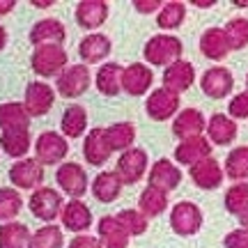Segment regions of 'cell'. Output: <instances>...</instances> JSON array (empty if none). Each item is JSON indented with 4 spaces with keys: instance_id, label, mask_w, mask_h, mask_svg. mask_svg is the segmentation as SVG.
Returning a JSON list of instances; mask_svg holds the SVG:
<instances>
[{
    "instance_id": "obj_1",
    "label": "cell",
    "mask_w": 248,
    "mask_h": 248,
    "mask_svg": "<svg viewBox=\"0 0 248 248\" xmlns=\"http://www.w3.org/2000/svg\"><path fill=\"white\" fill-rule=\"evenodd\" d=\"M182 51H184L182 39H177L175 35L161 32V35H154L147 39V44L142 48V55L152 67H170L177 60H182Z\"/></svg>"
},
{
    "instance_id": "obj_2",
    "label": "cell",
    "mask_w": 248,
    "mask_h": 248,
    "mask_svg": "<svg viewBox=\"0 0 248 248\" xmlns=\"http://www.w3.org/2000/svg\"><path fill=\"white\" fill-rule=\"evenodd\" d=\"M67 62H69L67 60V51L58 44L37 46V48H32V55H30V67L42 78L60 76L62 71L67 69Z\"/></svg>"
},
{
    "instance_id": "obj_3",
    "label": "cell",
    "mask_w": 248,
    "mask_h": 248,
    "mask_svg": "<svg viewBox=\"0 0 248 248\" xmlns=\"http://www.w3.org/2000/svg\"><path fill=\"white\" fill-rule=\"evenodd\" d=\"M62 207H64V202H62L60 191H55L51 186H39V188H35V191L30 193V198H28V209H30V214L35 216L37 221H44L46 225H51V223L60 216Z\"/></svg>"
},
{
    "instance_id": "obj_4",
    "label": "cell",
    "mask_w": 248,
    "mask_h": 248,
    "mask_svg": "<svg viewBox=\"0 0 248 248\" xmlns=\"http://www.w3.org/2000/svg\"><path fill=\"white\" fill-rule=\"evenodd\" d=\"M69 154V142L58 131H44L35 140V161L39 166H55L62 163Z\"/></svg>"
},
{
    "instance_id": "obj_5",
    "label": "cell",
    "mask_w": 248,
    "mask_h": 248,
    "mask_svg": "<svg viewBox=\"0 0 248 248\" xmlns=\"http://www.w3.org/2000/svg\"><path fill=\"white\" fill-rule=\"evenodd\" d=\"M90 83H92L90 67L78 62V64H67V69L55 80V88H58V94L62 99H78L80 94L88 92Z\"/></svg>"
},
{
    "instance_id": "obj_6",
    "label": "cell",
    "mask_w": 248,
    "mask_h": 248,
    "mask_svg": "<svg viewBox=\"0 0 248 248\" xmlns=\"http://www.w3.org/2000/svg\"><path fill=\"white\" fill-rule=\"evenodd\" d=\"M55 182H58L62 193H67L71 200H80L90 188L88 172H85V168H83L80 163H76V161L60 163L58 170H55Z\"/></svg>"
},
{
    "instance_id": "obj_7",
    "label": "cell",
    "mask_w": 248,
    "mask_h": 248,
    "mask_svg": "<svg viewBox=\"0 0 248 248\" xmlns=\"http://www.w3.org/2000/svg\"><path fill=\"white\" fill-rule=\"evenodd\" d=\"M202 212L191 200H182L170 209V228L179 237H193L202 228Z\"/></svg>"
},
{
    "instance_id": "obj_8",
    "label": "cell",
    "mask_w": 248,
    "mask_h": 248,
    "mask_svg": "<svg viewBox=\"0 0 248 248\" xmlns=\"http://www.w3.org/2000/svg\"><path fill=\"white\" fill-rule=\"evenodd\" d=\"M115 175L126 186L138 184L147 175V152L140 150V147H131V150L122 152L120 159H117Z\"/></svg>"
},
{
    "instance_id": "obj_9",
    "label": "cell",
    "mask_w": 248,
    "mask_h": 248,
    "mask_svg": "<svg viewBox=\"0 0 248 248\" xmlns=\"http://www.w3.org/2000/svg\"><path fill=\"white\" fill-rule=\"evenodd\" d=\"M55 104V90L44 80L28 83L23 94V108L30 117H44Z\"/></svg>"
},
{
    "instance_id": "obj_10",
    "label": "cell",
    "mask_w": 248,
    "mask_h": 248,
    "mask_svg": "<svg viewBox=\"0 0 248 248\" xmlns=\"http://www.w3.org/2000/svg\"><path fill=\"white\" fill-rule=\"evenodd\" d=\"M9 182L16 191H35L44 182V166H39L35 159L14 161L9 168Z\"/></svg>"
},
{
    "instance_id": "obj_11",
    "label": "cell",
    "mask_w": 248,
    "mask_h": 248,
    "mask_svg": "<svg viewBox=\"0 0 248 248\" xmlns=\"http://www.w3.org/2000/svg\"><path fill=\"white\" fill-rule=\"evenodd\" d=\"M145 110L154 122H166L170 117L179 113V94L170 92L166 88H156L150 92V97L145 101Z\"/></svg>"
},
{
    "instance_id": "obj_12",
    "label": "cell",
    "mask_w": 248,
    "mask_h": 248,
    "mask_svg": "<svg viewBox=\"0 0 248 248\" xmlns=\"http://www.w3.org/2000/svg\"><path fill=\"white\" fill-rule=\"evenodd\" d=\"M200 88L209 99H225L230 97L232 88H234V78L228 67H209L200 78Z\"/></svg>"
},
{
    "instance_id": "obj_13",
    "label": "cell",
    "mask_w": 248,
    "mask_h": 248,
    "mask_svg": "<svg viewBox=\"0 0 248 248\" xmlns=\"http://www.w3.org/2000/svg\"><path fill=\"white\" fill-rule=\"evenodd\" d=\"M147 182H150L152 188L168 193V191H175L179 186V182H182V170L170 159H159L152 163L150 172H147Z\"/></svg>"
},
{
    "instance_id": "obj_14",
    "label": "cell",
    "mask_w": 248,
    "mask_h": 248,
    "mask_svg": "<svg viewBox=\"0 0 248 248\" xmlns=\"http://www.w3.org/2000/svg\"><path fill=\"white\" fill-rule=\"evenodd\" d=\"M154 83V74L147 64L142 62H133L129 67H124L122 71V90L131 97H142L147 94V90Z\"/></svg>"
},
{
    "instance_id": "obj_15",
    "label": "cell",
    "mask_w": 248,
    "mask_h": 248,
    "mask_svg": "<svg viewBox=\"0 0 248 248\" xmlns=\"http://www.w3.org/2000/svg\"><path fill=\"white\" fill-rule=\"evenodd\" d=\"M60 221L74 234H85L92 228V212H90V207L83 200H69L62 207Z\"/></svg>"
},
{
    "instance_id": "obj_16",
    "label": "cell",
    "mask_w": 248,
    "mask_h": 248,
    "mask_svg": "<svg viewBox=\"0 0 248 248\" xmlns=\"http://www.w3.org/2000/svg\"><path fill=\"white\" fill-rule=\"evenodd\" d=\"M188 175H191V182H193L198 188H202V191L218 188V186L223 184V179H225V172H223L221 163L214 159V156L191 166V172H188Z\"/></svg>"
},
{
    "instance_id": "obj_17",
    "label": "cell",
    "mask_w": 248,
    "mask_h": 248,
    "mask_svg": "<svg viewBox=\"0 0 248 248\" xmlns=\"http://www.w3.org/2000/svg\"><path fill=\"white\" fill-rule=\"evenodd\" d=\"M209 156H212V142L207 140V136H195V138L182 140L175 147V161L182 166H188V168Z\"/></svg>"
},
{
    "instance_id": "obj_18",
    "label": "cell",
    "mask_w": 248,
    "mask_h": 248,
    "mask_svg": "<svg viewBox=\"0 0 248 248\" xmlns=\"http://www.w3.org/2000/svg\"><path fill=\"white\" fill-rule=\"evenodd\" d=\"M110 154H113V152L108 150L104 126H94L92 131H88L85 140H83V159H85V163L99 168V166H104V163L110 159Z\"/></svg>"
},
{
    "instance_id": "obj_19",
    "label": "cell",
    "mask_w": 248,
    "mask_h": 248,
    "mask_svg": "<svg viewBox=\"0 0 248 248\" xmlns=\"http://www.w3.org/2000/svg\"><path fill=\"white\" fill-rule=\"evenodd\" d=\"M113 51L110 37H106L104 32H90L80 39L78 44V55L83 64H94V62H104Z\"/></svg>"
},
{
    "instance_id": "obj_20",
    "label": "cell",
    "mask_w": 248,
    "mask_h": 248,
    "mask_svg": "<svg viewBox=\"0 0 248 248\" xmlns=\"http://www.w3.org/2000/svg\"><path fill=\"white\" fill-rule=\"evenodd\" d=\"M207 129V120L198 108H184L175 115L172 122V133L177 136L179 140H188L195 136H202V131Z\"/></svg>"
},
{
    "instance_id": "obj_21",
    "label": "cell",
    "mask_w": 248,
    "mask_h": 248,
    "mask_svg": "<svg viewBox=\"0 0 248 248\" xmlns=\"http://www.w3.org/2000/svg\"><path fill=\"white\" fill-rule=\"evenodd\" d=\"M76 23H78L83 30H97L106 23L108 18V2L104 0H83L76 5Z\"/></svg>"
},
{
    "instance_id": "obj_22",
    "label": "cell",
    "mask_w": 248,
    "mask_h": 248,
    "mask_svg": "<svg viewBox=\"0 0 248 248\" xmlns=\"http://www.w3.org/2000/svg\"><path fill=\"white\" fill-rule=\"evenodd\" d=\"M193 80H195V69L188 60H177L175 64L166 67V71H163V88L175 92V94L186 92L193 85Z\"/></svg>"
},
{
    "instance_id": "obj_23",
    "label": "cell",
    "mask_w": 248,
    "mask_h": 248,
    "mask_svg": "<svg viewBox=\"0 0 248 248\" xmlns=\"http://www.w3.org/2000/svg\"><path fill=\"white\" fill-rule=\"evenodd\" d=\"M67 39V30L58 18H42L37 21L35 26L30 28V44L35 46H46V44H58L62 46V42Z\"/></svg>"
},
{
    "instance_id": "obj_24",
    "label": "cell",
    "mask_w": 248,
    "mask_h": 248,
    "mask_svg": "<svg viewBox=\"0 0 248 248\" xmlns=\"http://www.w3.org/2000/svg\"><path fill=\"white\" fill-rule=\"evenodd\" d=\"M207 140L214 142V145H230L234 138H237V122L232 120L230 115H223V113H214L209 120H207Z\"/></svg>"
},
{
    "instance_id": "obj_25",
    "label": "cell",
    "mask_w": 248,
    "mask_h": 248,
    "mask_svg": "<svg viewBox=\"0 0 248 248\" xmlns=\"http://www.w3.org/2000/svg\"><path fill=\"white\" fill-rule=\"evenodd\" d=\"M200 51L207 60L221 62L228 58L230 53V44H228V37L223 28H207L200 37Z\"/></svg>"
},
{
    "instance_id": "obj_26",
    "label": "cell",
    "mask_w": 248,
    "mask_h": 248,
    "mask_svg": "<svg viewBox=\"0 0 248 248\" xmlns=\"http://www.w3.org/2000/svg\"><path fill=\"white\" fill-rule=\"evenodd\" d=\"M122 71L124 67L117 62H104L94 74V85L104 97H117L122 92Z\"/></svg>"
},
{
    "instance_id": "obj_27",
    "label": "cell",
    "mask_w": 248,
    "mask_h": 248,
    "mask_svg": "<svg viewBox=\"0 0 248 248\" xmlns=\"http://www.w3.org/2000/svg\"><path fill=\"white\" fill-rule=\"evenodd\" d=\"M97 232H99L97 239L101 241L104 248H126L129 239H131L115 216H101L97 223Z\"/></svg>"
},
{
    "instance_id": "obj_28",
    "label": "cell",
    "mask_w": 248,
    "mask_h": 248,
    "mask_svg": "<svg viewBox=\"0 0 248 248\" xmlns=\"http://www.w3.org/2000/svg\"><path fill=\"white\" fill-rule=\"evenodd\" d=\"M122 182L115 175V170H104L99 172L94 182H92V195L97 198L99 202H115L120 193H122Z\"/></svg>"
},
{
    "instance_id": "obj_29",
    "label": "cell",
    "mask_w": 248,
    "mask_h": 248,
    "mask_svg": "<svg viewBox=\"0 0 248 248\" xmlns=\"http://www.w3.org/2000/svg\"><path fill=\"white\" fill-rule=\"evenodd\" d=\"M0 147L14 161L26 159V154L30 152V147H32L30 129H23V131H2L0 133Z\"/></svg>"
},
{
    "instance_id": "obj_30",
    "label": "cell",
    "mask_w": 248,
    "mask_h": 248,
    "mask_svg": "<svg viewBox=\"0 0 248 248\" xmlns=\"http://www.w3.org/2000/svg\"><path fill=\"white\" fill-rule=\"evenodd\" d=\"M60 129L64 138H80L88 129V110L80 104H71L64 108L60 120Z\"/></svg>"
},
{
    "instance_id": "obj_31",
    "label": "cell",
    "mask_w": 248,
    "mask_h": 248,
    "mask_svg": "<svg viewBox=\"0 0 248 248\" xmlns=\"http://www.w3.org/2000/svg\"><path fill=\"white\" fill-rule=\"evenodd\" d=\"M30 126V115L26 113L23 104L7 101L0 104V131H23Z\"/></svg>"
},
{
    "instance_id": "obj_32",
    "label": "cell",
    "mask_w": 248,
    "mask_h": 248,
    "mask_svg": "<svg viewBox=\"0 0 248 248\" xmlns=\"http://www.w3.org/2000/svg\"><path fill=\"white\" fill-rule=\"evenodd\" d=\"M106 131V142L110 152H126L131 150L136 140V126L131 122H115L104 129Z\"/></svg>"
},
{
    "instance_id": "obj_33",
    "label": "cell",
    "mask_w": 248,
    "mask_h": 248,
    "mask_svg": "<svg viewBox=\"0 0 248 248\" xmlns=\"http://www.w3.org/2000/svg\"><path fill=\"white\" fill-rule=\"evenodd\" d=\"M32 232L28 225L18 221L0 225V248H30Z\"/></svg>"
},
{
    "instance_id": "obj_34",
    "label": "cell",
    "mask_w": 248,
    "mask_h": 248,
    "mask_svg": "<svg viewBox=\"0 0 248 248\" xmlns=\"http://www.w3.org/2000/svg\"><path fill=\"white\" fill-rule=\"evenodd\" d=\"M166 209H168V193H163V191H156V188L147 186L138 198V212L145 218H156Z\"/></svg>"
},
{
    "instance_id": "obj_35",
    "label": "cell",
    "mask_w": 248,
    "mask_h": 248,
    "mask_svg": "<svg viewBox=\"0 0 248 248\" xmlns=\"http://www.w3.org/2000/svg\"><path fill=\"white\" fill-rule=\"evenodd\" d=\"M223 172L234 182H246L248 179V145H239L225 156Z\"/></svg>"
},
{
    "instance_id": "obj_36",
    "label": "cell",
    "mask_w": 248,
    "mask_h": 248,
    "mask_svg": "<svg viewBox=\"0 0 248 248\" xmlns=\"http://www.w3.org/2000/svg\"><path fill=\"white\" fill-rule=\"evenodd\" d=\"M21 209H23L21 191L12 188V186H2L0 188V223H12Z\"/></svg>"
},
{
    "instance_id": "obj_37",
    "label": "cell",
    "mask_w": 248,
    "mask_h": 248,
    "mask_svg": "<svg viewBox=\"0 0 248 248\" xmlns=\"http://www.w3.org/2000/svg\"><path fill=\"white\" fill-rule=\"evenodd\" d=\"M184 18H186V5L177 2V0H170V2H163V7L159 9L156 26L161 30H175V28L184 23Z\"/></svg>"
},
{
    "instance_id": "obj_38",
    "label": "cell",
    "mask_w": 248,
    "mask_h": 248,
    "mask_svg": "<svg viewBox=\"0 0 248 248\" xmlns=\"http://www.w3.org/2000/svg\"><path fill=\"white\" fill-rule=\"evenodd\" d=\"M225 209L232 216H241V214L248 209V182H237L232 184L228 191H225Z\"/></svg>"
},
{
    "instance_id": "obj_39",
    "label": "cell",
    "mask_w": 248,
    "mask_h": 248,
    "mask_svg": "<svg viewBox=\"0 0 248 248\" xmlns=\"http://www.w3.org/2000/svg\"><path fill=\"white\" fill-rule=\"evenodd\" d=\"M30 248H64V234L62 228L58 225H44L37 232H32V239H30Z\"/></svg>"
},
{
    "instance_id": "obj_40",
    "label": "cell",
    "mask_w": 248,
    "mask_h": 248,
    "mask_svg": "<svg viewBox=\"0 0 248 248\" xmlns=\"http://www.w3.org/2000/svg\"><path fill=\"white\" fill-rule=\"evenodd\" d=\"M223 30H225V37H228L230 51H241V48L248 46V18L244 16L230 18Z\"/></svg>"
},
{
    "instance_id": "obj_41",
    "label": "cell",
    "mask_w": 248,
    "mask_h": 248,
    "mask_svg": "<svg viewBox=\"0 0 248 248\" xmlns=\"http://www.w3.org/2000/svg\"><path fill=\"white\" fill-rule=\"evenodd\" d=\"M115 218L120 221V225L126 230L129 237H138V234H145V232H147V218H145L138 209H122Z\"/></svg>"
},
{
    "instance_id": "obj_42",
    "label": "cell",
    "mask_w": 248,
    "mask_h": 248,
    "mask_svg": "<svg viewBox=\"0 0 248 248\" xmlns=\"http://www.w3.org/2000/svg\"><path fill=\"white\" fill-rule=\"evenodd\" d=\"M228 113L232 120H248V90L234 94L228 104Z\"/></svg>"
},
{
    "instance_id": "obj_43",
    "label": "cell",
    "mask_w": 248,
    "mask_h": 248,
    "mask_svg": "<svg viewBox=\"0 0 248 248\" xmlns=\"http://www.w3.org/2000/svg\"><path fill=\"white\" fill-rule=\"evenodd\" d=\"M223 246L225 248H248V230L239 228V230L228 232L225 239H223Z\"/></svg>"
},
{
    "instance_id": "obj_44",
    "label": "cell",
    "mask_w": 248,
    "mask_h": 248,
    "mask_svg": "<svg viewBox=\"0 0 248 248\" xmlns=\"http://www.w3.org/2000/svg\"><path fill=\"white\" fill-rule=\"evenodd\" d=\"M67 248H104V246H101V241H99L97 237H92V234H76V237L69 241Z\"/></svg>"
},
{
    "instance_id": "obj_45",
    "label": "cell",
    "mask_w": 248,
    "mask_h": 248,
    "mask_svg": "<svg viewBox=\"0 0 248 248\" xmlns=\"http://www.w3.org/2000/svg\"><path fill=\"white\" fill-rule=\"evenodd\" d=\"M133 7L138 9L140 14H152V12H156V9L163 7V2H159V0H136Z\"/></svg>"
},
{
    "instance_id": "obj_46",
    "label": "cell",
    "mask_w": 248,
    "mask_h": 248,
    "mask_svg": "<svg viewBox=\"0 0 248 248\" xmlns=\"http://www.w3.org/2000/svg\"><path fill=\"white\" fill-rule=\"evenodd\" d=\"M14 7H16V0H0V16L9 14Z\"/></svg>"
},
{
    "instance_id": "obj_47",
    "label": "cell",
    "mask_w": 248,
    "mask_h": 248,
    "mask_svg": "<svg viewBox=\"0 0 248 248\" xmlns=\"http://www.w3.org/2000/svg\"><path fill=\"white\" fill-rule=\"evenodd\" d=\"M7 46V30H5V26H0V51Z\"/></svg>"
},
{
    "instance_id": "obj_48",
    "label": "cell",
    "mask_w": 248,
    "mask_h": 248,
    "mask_svg": "<svg viewBox=\"0 0 248 248\" xmlns=\"http://www.w3.org/2000/svg\"><path fill=\"white\" fill-rule=\"evenodd\" d=\"M32 5H35V7H39V9H46V7H53L55 2H53V0H46V2H42V0H32Z\"/></svg>"
},
{
    "instance_id": "obj_49",
    "label": "cell",
    "mask_w": 248,
    "mask_h": 248,
    "mask_svg": "<svg viewBox=\"0 0 248 248\" xmlns=\"http://www.w3.org/2000/svg\"><path fill=\"white\" fill-rule=\"evenodd\" d=\"M239 223H241V228H244V230H248V209L239 216Z\"/></svg>"
},
{
    "instance_id": "obj_50",
    "label": "cell",
    "mask_w": 248,
    "mask_h": 248,
    "mask_svg": "<svg viewBox=\"0 0 248 248\" xmlns=\"http://www.w3.org/2000/svg\"><path fill=\"white\" fill-rule=\"evenodd\" d=\"M193 5H195V7H212L214 2H193Z\"/></svg>"
},
{
    "instance_id": "obj_51",
    "label": "cell",
    "mask_w": 248,
    "mask_h": 248,
    "mask_svg": "<svg viewBox=\"0 0 248 248\" xmlns=\"http://www.w3.org/2000/svg\"><path fill=\"white\" fill-rule=\"evenodd\" d=\"M246 90H248V76H246Z\"/></svg>"
}]
</instances>
